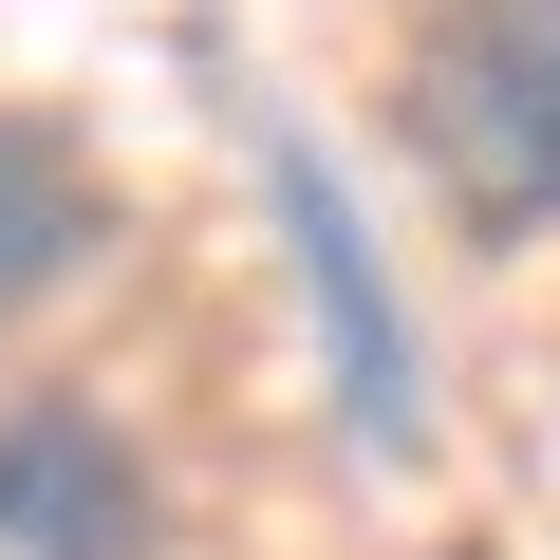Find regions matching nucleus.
I'll return each instance as SVG.
<instances>
[{
    "label": "nucleus",
    "instance_id": "f257e3e1",
    "mask_svg": "<svg viewBox=\"0 0 560 560\" xmlns=\"http://www.w3.org/2000/svg\"><path fill=\"white\" fill-rule=\"evenodd\" d=\"M411 150L486 243L560 224V0H430L411 38Z\"/></svg>",
    "mask_w": 560,
    "mask_h": 560
},
{
    "label": "nucleus",
    "instance_id": "f03ea898",
    "mask_svg": "<svg viewBox=\"0 0 560 560\" xmlns=\"http://www.w3.org/2000/svg\"><path fill=\"white\" fill-rule=\"evenodd\" d=\"M261 187H280V224H300V300H318V337H337L355 448H430V355H411V318H393L374 224H355V187L318 168V131H261Z\"/></svg>",
    "mask_w": 560,
    "mask_h": 560
},
{
    "label": "nucleus",
    "instance_id": "7ed1b4c3",
    "mask_svg": "<svg viewBox=\"0 0 560 560\" xmlns=\"http://www.w3.org/2000/svg\"><path fill=\"white\" fill-rule=\"evenodd\" d=\"M168 504H150V448L75 393H20L0 411V560H150Z\"/></svg>",
    "mask_w": 560,
    "mask_h": 560
},
{
    "label": "nucleus",
    "instance_id": "20e7f679",
    "mask_svg": "<svg viewBox=\"0 0 560 560\" xmlns=\"http://www.w3.org/2000/svg\"><path fill=\"white\" fill-rule=\"evenodd\" d=\"M75 261H94V187H75V150H57L38 113H0V318H38Z\"/></svg>",
    "mask_w": 560,
    "mask_h": 560
}]
</instances>
